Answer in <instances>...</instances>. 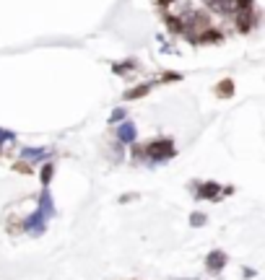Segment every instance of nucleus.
Instances as JSON below:
<instances>
[{
	"instance_id": "1",
	"label": "nucleus",
	"mask_w": 265,
	"mask_h": 280,
	"mask_svg": "<svg viewBox=\"0 0 265 280\" xmlns=\"http://www.w3.org/2000/svg\"><path fill=\"white\" fill-rule=\"evenodd\" d=\"M175 156H177V146H175V140H169V138H156V140L143 146V161L148 166L167 164V161H172Z\"/></svg>"
},
{
	"instance_id": "2",
	"label": "nucleus",
	"mask_w": 265,
	"mask_h": 280,
	"mask_svg": "<svg viewBox=\"0 0 265 280\" xmlns=\"http://www.w3.org/2000/svg\"><path fill=\"white\" fill-rule=\"evenodd\" d=\"M234 26L239 34H250L255 26L260 24V13L255 11V8H244V11H234Z\"/></svg>"
},
{
	"instance_id": "3",
	"label": "nucleus",
	"mask_w": 265,
	"mask_h": 280,
	"mask_svg": "<svg viewBox=\"0 0 265 280\" xmlns=\"http://www.w3.org/2000/svg\"><path fill=\"white\" fill-rule=\"evenodd\" d=\"M190 189H195V200H221V184H216V182H203V184H198L193 182L190 184Z\"/></svg>"
},
{
	"instance_id": "4",
	"label": "nucleus",
	"mask_w": 265,
	"mask_h": 280,
	"mask_svg": "<svg viewBox=\"0 0 265 280\" xmlns=\"http://www.w3.org/2000/svg\"><path fill=\"white\" fill-rule=\"evenodd\" d=\"M21 229H24L26 233H31V236H42V233L47 231V218H44L39 210H34L29 218L21 223Z\"/></svg>"
},
{
	"instance_id": "5",
	"label": "nucleus",
	"mask_w": 265,
	"mask_h": 280,
	"mask_svg": "<svg viewBox=\"0 0 265 280\" xmlns=\"http://www.w3.org/2000/svg\"><path fill=\"white\" fill-rule=\"evenodd\" d=\"M120 127L115 130V135H117V143L120 146H127V143H135V138H138V130H135V125L130 122V120H122V122H117Z\"/></svg>"
},
{
	"instance_id": "6",
	"label": "nucleus",
	"mask_w": 265,
	"mask_h": 280,
	"mask_svg": "<svg viewBox=\"0 0 265 280\" xmlns=\"http://www.w3.org/2000/svg\"><path fill=\"white\" fill-rule=\"evenodd\" d=\"M52 151L50 148H24L21 151V161L26 164H42V161H50Z\"/></svg>"
},
{
	"instance_id": "7",
	"label": "nucleus",
	"mask_w": 265,
	"mask_h": 280,
	"mask_svg": "<svg viewBox=\"0 0 265 280\" xmlns=\"http://www.w3.org/2000/svg\"><path fill=\"white\" fill-rule=\"evenodd\" d=\"M226 262H229V257H226L221 249H213L211 255L206 257V267H208V273L216 275V273H221V270L226 267Z\"/></svg>"
},
{
	"instance_id": "8",
	"label": "nucleus",
	"mask_w": 265,
	"mask_h": 280,
	"mask_svg": "<svg viewBox=\"0 0 265 280\" xmlns=\"http://www.w3.org/2000/svg\"><path fill=\"white\" fill-rule=\"evenodd\" d=\"M36 210H39L44 218H52V215H58V210H55V203H52V197H50V192H47V187L42 189L39 200H36Z\"/></svg>"
},
{
	"instance_id": "9",
	"label": "nucleus",
	"mask_w": 265,
	"mask_h": 280,
	"mask_svg": "<svg viewBox=\"0 0 265 280\" xmlns=\"http://www.w3.org/2000/svg\"><path fill=\"white\" fill-rule=\"evenodd\" d=\"M135 70H138V60H135V57L122 60V62H112V73H115V76H120V78L133 76Z\"/></svg>"
},
{
	"instance_id": "10",
	"label": "nucleus",
	"mask_w": 265,
	"mask_h": 280,
	"mask_svg": "<svg viewBox=\"0 0 265 280\" xmlns=\"http://www.w3.org/2000/svg\"><path fill=\"white\" fill-rule=\"evenodd\" d=\"M151 88H153V83H138V86L127 88V91L122 94V99H125V102H135V99L148 96V94H151Z\"/></svg>"
},
{
	"instance_id": "11",
	"label": "nucleus",
	"mask_w": 265,
	"mask_h": 280,
	"mask_svg": "<svg viewBox=\"0 0 265 280\" xmlns=\"http://www.w3.org/2000/svg\"><path fill=\"white\" fill-rule=\"evenodd\" d=\"M213 94H216L218 99H232V96H234V80H232V78L218 80V83L213 86Z\"/></svg>"
},
{
	"instance_id": "12",
	"label": "nucleus",
	"mask_w": 265,
	"mask_h": 280,
	"mask_svg": "<svg viewBox=\"0 0 265 280\" xmlns=\"http://www.w3.org/2000/svg\"><path fill=\"white\" fill-rule=\"evenodd\" d=\"M52 177H55V164H52V161H42V169H39V182H42V187H50Z\"/></svg>"
},
{
	"instance_id": "13",
	"label": "nucleus",
	"mask_w": 265,
	"mask_h": 280,
	"mask_svg": "<svg viewBox=\"0 0 265 280\" xmlns=\"http://www.w3.org/2000/svg\"><path fill=\"white\" fill-rule=\"evenodd\" d=\"M206 223H208L206 213H193L190 215V226H193V229H200V226H206Z\"/></svg>"
},
{
	"instance_id": "14",
	"label": "nucleus",
	"mask_w": 265,
	"mask_h": 280,
	"mask_svg": "<svg viewBox=\"0 0 265 280\" xmlns=\"http://www.w3.org/2000/svg\"><path fill=\"white\" fill-rule=\"evenodd\" d=\"M13 171H18V174H26V177H29V174H34V166H31V164H26V161H16V164H13Z\"/></svg>"
},
{
	"instance_id": "15",
	"label": "nucleus",
	"mask_w": 265,
	"mask_h": 280,
	"mask_svg": "<svg viewBox=\"0 0 265 280\" xmlns=\"http://www.w3.org/2000/svg\"><path fill=\"white\" fill-rule=\"evenodd\" d=\"M125 117H127V112L122 109V106H117V109H115L112 114H109V125H117V122H122Z\"/></svg>"
},
{
	"instance_id": "16",
	"label": "nucleus",
	"mask_w": 265,
	"mask_h": 280,
	"mask_svg": "<svg viewBox=\"0 0 265 280\" xmlns=\"http://www.w3.org/2000/svg\"><path fill=\"white\" fill-rule=\"evenodd\" d=\"M159 80H161V83H172V80H182V76L179 73H164Z\"/></svg>"
},
{
	"instance_id": "17",
	"label": "nucleus",
	"mask_w": 265,
	"mask_h": 280,
	"mask_svg": "<svg viewBox=\"0 0 265 280\" xmlns=\"http://www.w3.org/2000/svg\"><path fill=\"white\" fill-rule=\"evenodd\" d=\"M153 3H156V5L161 8V11H169V5H175L177 0H153Z\"/></svg>"
},
{
	"instance_id": "18",
	"label": "nucleus",
	"mask_w": 265,
	"mask_h": 280,
	"mask_svg": "<svg viewBox=\"0 0 265 280\" xmlns=\"http://www.w3.org/2000/svg\"><path fill=\"white\" fill-rule=\"evenodd\" d=\"M242 275H244V278H247V280H250V278H255V275H258V273H255V270H252V267H244V270H242Z\"/></svg>"
}]
</instances>
